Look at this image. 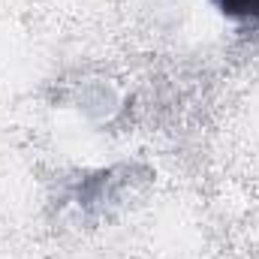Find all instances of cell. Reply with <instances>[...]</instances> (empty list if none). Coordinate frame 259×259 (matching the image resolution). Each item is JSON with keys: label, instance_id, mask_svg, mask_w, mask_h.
Returning <instances> with one entry per match:
<instances>
[{"label": "cell", "instance_id": "1", "mask_svg": "<svg viewBox=\"0 0 259 259\" xmlns=\"http://www.w3.org/2000/svg\"><path fill=\"white\" fill-rule=\"evenodd\" d=\"M214 3L229 18H250V21L259 18V0H214Z\"/></svg>", "mask_w": 259, "mask_h": 259}]
</instances>
